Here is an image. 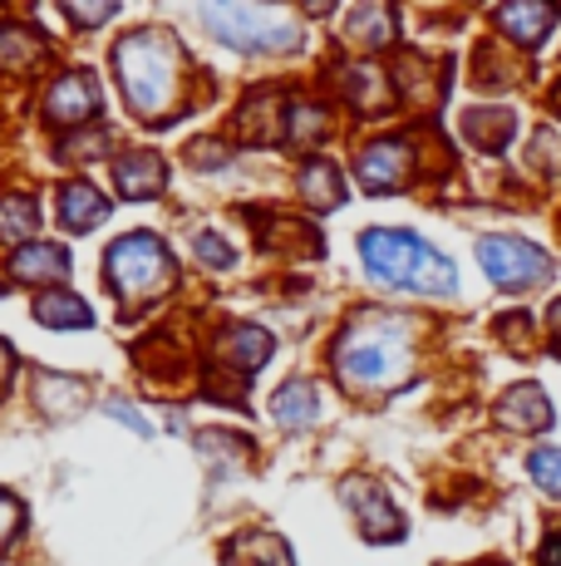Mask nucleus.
I'll return each instance as SVG.
<instances>
[{
  "label": "nucleus",
  "instance_id": "obj_7",
  "mask_svg": "<svg viewBox=\"0 0 561 566\" xmlns=\"http://www.w3.org/2000/svg\"><path fill=\"white\" fill-rule=\"evenodd\" d=\"M414 172V144L409 138H374L354 154V178L364 192H394Z\"/></svg>",
  "mask_w": 561,
  "mask_h": 566
},
{
  "label": "nucleus",
  "instance_id": "obj_23",
  "mask_svg": "<svg viewBox=\"0 0 561 566\" xmlns=\"http://www.w3.org/2000/svg\"><path fill=\"white\" fill-rule=\"evenodd\" d=\"M300 198L310 207H320V212H330V207L345 202V188H340V172L330 158H310L306 168H300Z\"/></svg>",
  "mask_w": 561,
  "mask_h": 566
},
{
  "label": "nucleus",
  "instance_id": "obj_31",
  "mask_svg": "<svg viewBox=\"0 0 561 566\" xmlns=\"http://www.w3.org/2000/svg\"><path fill=\"white\" fill-rule=\"evenodd\" d=\"M192 256L208 261V266H232V261H236V252L222 242L218 232H198V237H192Z\"/></svg>",
  "mask_w": 561,
  "mask_h": 566
},
{
  "label": "nucleus",
  "instance_id": "obj_9",
  "mask_svg": "<svg viewBox=\"0 0 561 566\" xmlns=\"http://www.w3.org/2000/svg\"><path fill=\"white\" fill-rule=\"evenodd\" d=\"M99 114V84H94L89 70H70L50 84L45 94V118L60 128H80V124H94Z\"/></svg>",
  "mask_w": 561,
  "mask_h": 566
},
{
  "label": "nucleus",
  "instance_id": "obj_3",
  "mask_svg": "<svg viewBox=\"0 0 561 566\" xmlns=\"http://www.w3.org/2000/svg\"><path fill=\"white\" fill-rule=\"evenodd\" d=\"M360 261L370 276L390 281L399 291H419V296H453V261L438 256L424 237L394 232V227H370L360 237Z\"/></svg>",
  "mask_w": 561,
  "mask_h": 566
},
{
  "label": "nucleus",
  "instance_id": "obj_15",
  "mask_svg": "<svg viewBox=\"0 0 561 566\" xmlns=\"http://www.w3.org/2000/svg\"><path fill=\"white\" fill-rule=\"evenodd\" d=\"M336 84H340V94L350 99L360 114H384L390 108V80H384L374 64H340L336 70Z\"/></svg>",
  "mask_w": 561,
  "mask_h": 566
},
{
  "label": "nucleus",
  "instance_id": "obj_18",
  "mask_svg": "<svg viewBox=\"0 0 561 566\" xmlns=\"http://www.w3.org/2000/svg\"><path fill=\"white\" fill-rule=\"evenodd\" d=\"M517 134V114L512 108H468L463 114V138L483 154H502Z\"/></svg>",
  "mask_w": 561,
  "mask_h": 566
},
{
  "label": "nucleus",
  "instance_id": "obj_17",
  "mask_svg": "<svg viewBox=\"0 0 561 566\" xmlns=\"http://www.w3.org/2000/svg\"><path fill=\"white\" fill-rule=\"evenodd\" d=\"M104 217H109V198H104L94 182L74 178L60 188V222L70 227V232H89V227H99Z\"/></svg>",
  "mask_w": 561,
  "mask_h": 566
},
{
  "label": "nucleus",
  "instance_id": "obj_32",
  "mask_svg": "<svg viewBox=\"0 0 561 566\" xmlns=\"http://www.w3.org/2000/svg\"><path fill=\"white\" fill-rule=\"evenodd\" d=\"M64 15H70L74 25L89 30V25H104V20H114L118 6H114V0H99V6H80V0H70V6H64Z\"/></svg>",
  "mask_w": 561,
  "mask_h": 566
},
{
  "label": "nucleus",
  "instance_id": "obj_26",
  "mask_svg": "<svg viewBox=\"0 0 561 566\" xmlns=\"http://www.w3.org/2000/svg\"><path fill=\"white\" fill-rule=\"evenodd\" d=\"M350 40L364 50H384L394 40V10L390 6H360L350 15Z\"/></svg>",
  "mask_w": 561,
  "mask_h": 566
},
{
  "label": "nucleus",
  "instance_id": "obj_16",
  "mask_svg": "<svg viewBox=\"0 0 561 566\" xmlns=\"http://www.w3.org/2000/svg\"><path fill=\"white\" fill-rule=\"evenodd\" d=\"M10 276L25 281V286L60 281V276H70V252H64L60 242H25L15 256H10Z\"/></svg>",
  "mask_w": 561,
  "mask_h": 566
},
{
  "label": "nucleus",
  "instance_id": "obj_30",
  "mask_svg": "<svg viewBox=\"0 0 561 566\" xmlns=\"http://www.w3.org/2000/svg\"><path fill=\"white\" fill-rule=\"evenodd\" d=\"M527 473H532V483L542 488L547 497H561V449H537Z\"/></svg>",
  "mask_w": 561,
  "mask_h": 566
},
{
  "label": "nucleus",
  "instance_id": "obj_5",
  "mask_svg": "<svg viewBox=\"0 0 561 566\" xmlns=\"http://www.w3.org/2000/svg\"><path fill=\"white\" fill-rule=\"evenodd\" d=\"M104 271H109V291L124 306H148V301L163 296L172 286V276H178L172 252L154 232H134V237H124V242H114L109 256H104Z\"/></svg>",
  "mask_w": 561,
  "mask_h": 566
},
{
  "label": "nucleus",
  "instance_id": "obj_8",
  "mask_svg": "<svg viewBox=\"0 0 561 566\" xmlns=\"http://www.w3.org/2000/svg\"><path fill=\"white\" fill-rule=\"evenodd\" d=\"M340 497L354 507V522H360V532L370 542H394L404 537V517L394 513L390 493H384L380 483H370V478H345L340 483Z\"/></svg>",
  "mask_w": 561,
  "mask_h": 566
},
{
  "label": "nucleus",
  "instance_id": "obj_14",
  "mask_svg": "<svg viewBox=\"0 0 561 566\" xmlns=\"http://www.w3.org/2000/svg\"><path fill=\"white\" fill-rule=\"evenodd\" d=\"M114 182L128 202H148L168 188V163L158 154H124L114 163Z\"/></svg>",
  "mask_w": 561,
  "mask_h": 566
},
{
  "label": "nucleus",
  "instance_id": "obj_21",
  "mask_svg": "<svg viewBox=\"0 0 561 566\" xmlns=\"http://www.w3.org/2000/svg\"><path fill=\"white\" fill-rule=\"evenodd\" d=\"M45 54H50V45L35 35V30L0 20V70H6V74H25V70H35V64L45 60Z\"/></svg>",
  "mask_w": 561,
  "mask_h": 566
},
{
  "label": "nucleus",
  "instance_id": "obj_37",
  "mask_svg": "<svg viewBox=\"0 0 561 566\" xmlns=\"http://www.w3.org/2000/svg\"><path fill=\"white\" fill-rule=\"evenodd\" d=\"M10 369H15V350L0 340V395H6V385H10Z\"/></svg>",
  "mask_w": 561,
  "mask_h": 566
},
{
  "label": "nucleus",
  "instance_id": "obj_20",
  "mask_svg": "<svg viewBox=\"0 0 561 566\" xmlns=\"http://www.w3.org/2000/svg\"><path fill=\"white\" fill-rule=\"evenodd\" d=\"M35 399H40V409H45L50 419H70V413L84 409L89 389H84V379H74V375H50V369H40L35 375Z\"/></svg>",
  "mask_w": 561,
  "mask_h": 566
},
{
  "label": "nucleus",
  "instance_id": "obj_2",
  "mask_svg": "<svg viewBox=\"0 0 561 566\" xmlns=\"http://www.w3.org/2000/svg\"><path fill=\"white\" fill-rule=\"evenodd\" d=\"M114 74H118V90H124V104L134 108L144 124H172L188 60H182V45L168 35V30L144 25V30L118 40Z\"/></svg>",
  "mask_w": 561,
  "mask_h": 566
},
{
  "label": "nucleus",
  "instance_id": "obj_22",
  "mask_svg": "<svg viewBox=\"0 0 561 566\" xmlns=\"http://www.w3.org/2000/svg\"><path fill=\"white\" fill-rule=\"evenodd\" d=\"M35 321L50 325V331H89L94 311H89V301L70 296V291H45L35 301Z\"/></svg>",
  "mask_w": 561,
  "mask_h": 566
},
{
  "label": "nucleus",
  "instance_id": "obj_33",
  "mask_svg": "<svg viewBox=\"0 0 561 566\" xmlns=\"http://www.w3.org/2000/svg\"><path fill=\"white\" fill-rule=\"evenodd\" d=\"M188 163L192 168H222L226 163V144H218V138H198V144H188Z\"/></svg>",
  "mask_w": 561,
  "mask_h": 566
},
{
  "label": "nucleus",
  "instance_id": "obj_28",
  "mask_svg": "<svg viewBox=\"0 0 561 566\" xmlns=\"http://www.w3.org/2000/svg\"><path fill=\"white\" fill-rule=\"evenodd\" d=\"M109 144H114V138H109V128L89 124V134H84V128H80V134L60 138V144H55V158H60V163H94V158H104V154H109Z\"/></svg>",
  "mask_w": 561,
  "mask_h": 566
},
{
  "label": "nucleus",
  "instance_id": "obj_11",
  "mask_svg": "<svg viewBox=\"0 0 561 566\" xmlns=\"http://www.w3.org/2000/svg\"><path fill=\"white\" fill-rule=\"evenodd\" d=\"M212 355H218V365H226L242 379L272 360V335H266L262 325H226L218 335V345H212Z\"/></svg>",
  "mask_w": 561,
  "mask_h": 566
},
{
  "label": "nucleus",
  "instance_id": "obj_24",
  "mask_svg": "<svg viewBox=\"0 0 561 566\" xmlns=\"http://www.w3.org/2000/svg\"><path fill=\"white\" fill-rule=\"evenodd\" d=\"M232 566H290V547L276 532H246L232 542Z\"/></svg>",
  "mask_w": 561,
  "mask_h": 566
},
{
  "label": "nucleus",
  "instance_id": "obj_35",
  "mask_svg": "<svg viewBox=\"0 0 561 566\" xmlns=\"http://www.w3.org/2000/svg\"><path fill=\"white\" fill-rule=\"evenodd\" d=\"M109 419H118V423H128V429L138 433V439H154V423L144 419L134 405H124V399H109Z\"/></svg>",
  "mask_w": 561,
  "mask_h": 566
},
{
  "label": "nucleus",
  "instance_id": "obj_25",
  "mask_svg": "<svg viewBox=\"0 0 561 566\" xmlns=\"http://www.w3.org/2000/svg\"><path fill=\"white\" fill-rule=\"evenodd\" d=\"M35 227H40V207L35 202L20 198V192H6V198H0V242L25 247L30 237H35Z\"/></svg>",
  "mask_w": 561,
  "mask_h": 566
},
{
  "label": "nucleus",
  "instance_id": "obj_1",
  "mask_svg": "<svg viewBox=\"0 0 561 566\" xmlns=\"http://www.w3.org/2000/svg\"><path fill=\"white\" fill-rule=\"evenodd\" d=\"M330 360L350 395H384L414 375V325L390 311H360L340 331Z\"/></svg>",
  "mask_w": 561,
  "mask_h": 566
},
{
  "label": "nucleus",
  "instance_id": "obj_6",
  "mask_svg": "<svg viewBox=\"0 0 561 566\" xmlns=\"http://www.w3.org/2000/svg\"><path fill=\"white\" fill-rule=\"evenodd\" d=\"M478 261L493 276V286H502V291H532L552 276V256L542 247L522 242V237H483Z\"/></svg>",
  "mask_w": 561,
  "mask_h": 566
},
{
  "label": "nucleus",
  "instance_id": "obj_19",
  "mask_svg": "<svg viewBox=\"0 0 561 566\" xmlns=\"http://www.w3.org/2000/svg\"><path fill=\"white\" fill-rule=\"evenodd\" d=\"M272 413H276V423L306 429V423L320 419V389L310 385V379H286L272 395Z\"/></svg>",
  "mask_w": 561,
  "mask_h": 566
},
{
  "label": "nucleus",
  "instance_id": "obj_10",
  "mask_svg": "<svg viewBox=\"0 0 561 566\" xmlns=\"http://www.w3.org/2000/svg\"><path fill=\"white\" fill-rule=\"evenodd\" d=\"M493 25L502 30V40L522 50H537L557 25V6H542V0H507V6L493 10Z\"/></svg>",
  "mask_w": 561,
  "mask_h": 566
},
{
  "label": "nucleus",
  "instance_id": "obj_38",
  "mask_svg": "<svg viewBox=\"0 0 561 566\" xmlns=\"http://www.w3.org/2000/svg\"><path fill=\"white\" fill-rule=\"evenodd\" d=\"M547 325H552V335H557V340H561V301H557V306H552V311H547Z\"/></svg>",
  "mask_w": 561,
  "mask_h": 566
},
{
  "label": "nucleus",
  "instance_id": "obj_29",
  "mask_svg": "<svg viewBox=\"0 0 561 566\" xmlns=\"http://www.w3.org/2000/svg\"><path fill=\"white\" fill-rule=\"evenodd\" d=\"M473 74H478L483 90H512L522 70H517V64H502V60H498V45H488V50L478 54V60H473Z\"/></svg>",
  "mask_w": 561,
  "mask_h": 566
},
{
  "label": "nucleus",
  "instance_id": "obj_39",
  "mask_svg": "<svg viewBox=\"0 0 561 566\" xmlns=\"http://www.w3.org/2000/svg\"><path fill=\"white\" fill-rule=\"evenodd\" d=\"M557 108H561V94H557Z\"/></svg>",
  "mask_w": 561,
  "mask_h": 566
},
{
  "label": "nucleus",
  "instance_id": "obj_36",
  "mask_svg": "<svg viewBox=\"0 0 561 566\" xmlns=\"http://www.w3.org/2000/svg\"><path fill=\"white\" fill-rule=\"evenodd\" d=\"M542 566H561V527L542 542Z\"/></svg>",
  "mask_w": 561,
  "mask_h": 566
},
{
  "label": "nucleus",
  "instance_id": "obj_34",
  "mask_svg": "<svg viewBox=\"0 0 561 566\" xmlns=\"http://www.w3.org/2000/svg\"><path fill=\"white\" fill-rule=\"evenodd\" d=\"M20 522H25V513H20V503L10 493H0V557H6V547L15 542Z\"/></svg>",
  "mask_w": 561,
  "mask_h": 566
},
{
  "label": "nucleus",
  "instance_id": "obj_4",
  "mask_svg": "<svg viewBox=\"0 0 561 566\" xmlns=\"http://www.w3.org/2000/svg\"><path fill=\"white\" fill-rule=\"evenodd\" d=\"M198 15H202V25L222 40V45L246 50V54H276V50H296L300 45V25H296L290 10L222 0V6H202Z\"/></svg>",
  "mask_w": 561,
  "mask_h": 566
},
{
  "label": "nucleus",
  "instance_id": "obj_27",
  "mask_svg": "<svg viewBox=\"0 0 561 566\" xmlns=\"http://www.w3.org/2000/svg\"><path fill=\"white\" fill-rule=\"evenodd\" d=\"M326 108L320 104H310V99H300V104H290V118H286V144H296V148H306V144H316V138H326Z\"/></svg>",
  "mask_w": 561,
  "mask_h": 566
},
{
  "label": "nucleus",
  "instance_id": "obj_12",
  "mask_svg": "<svg viewBox=\"0 0 561 566\" xmlns=\"http://www.w3.org/2000/svg\"><path fill=\"white\" fill-rule=\"evenodd\" d=\"M280 94L276 90H256L246 94L242 104H236V134H242V144H276V138H286V118H280Z\"/></svg>",
  "mask_w": 561,
  "mask_h": 566
},
{
  "label": "nucleus",
  "instance_id": "obj_13",
  "mask_svg": "<svg viewBox=\"0 0 561 566\" xmlns=\"http://www.w3.org/2000/svg\"><path fill=\"white\" fill-rule=\"evenodd\" d=\"M498 423L512 433H542L552 429V399L537 385H517L498 399Z\"/></svg>",
  "mask_w": 561,
  "mask_h": 566
}]
</instances>
